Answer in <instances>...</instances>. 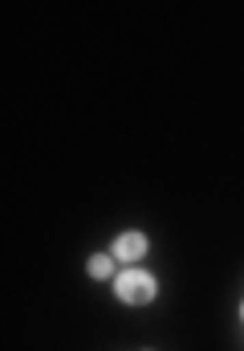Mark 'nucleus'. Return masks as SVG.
Masks as SVG:
<instances>
[{"label": "nucleus", "instance_id": "f257e3e1", "mask_svg": "<svg viewBox=\"0 0 244 351\" xmlns=\"http://www.w3.org/2000/svg\"><path fill=\"white\" fill-rule=\"evenodd\" d=\"M114 294L126 302V306H147L155 298V278L143 274V269H122L114 278Z\"/></svg>", "mask_w": 244, "mask_h": 351}, {"label": "nucleus", "instance_id": "f03ea898", "mask_svg": "<svg viewBox=\"0 0 244 351\" xmlns=\"http://www.w3.org/2000/svg\"><path fill=\"white\" fill-rule=\"evenodd\" d=\"M114 258H122V262H139L143 254H147V237L143 233H122L118 241H114V250H110Z\"/></svg>", "mask_w": 244, "mask_h": 351}, {"label": "nucleus", "instance_id": "7ed1b4c3", "mask_svg": "<svg viewBox=\"0 0 244 351\" xmlns=\"http://www.w3.org/2000/svg\"><path fill=\"white\" fill-rule=\"evenodd\" d=\"M85 269H90L94 282H110V278H118V274H114V254H94Z\"/></svg>", "mask_w": 244, "mask_h": 351}, {"label": "nucleus", "instance_id": "20e7f679", "mask_svg": "<svg viewBox=\"0 0 244 351\" xmlns=\"http://www.w3.org/2000/svg\"><path fill=\"white\" fill-rule=\"evenodd\" d=\"M241 319H244V306H241Z\"/></svg>", "mask_w": 244, "mask_h": 351}]
</instances>
